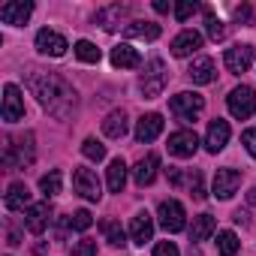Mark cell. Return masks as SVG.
<instances>
[{
	"mask_svg": "<svg viewBox=\"0 0 256 256\" xmlns=\"http://www.w3.org/2000/svg\"><path fill=\"white\" fill-rule=\"evenodd\" d=\"M238 235L235 232H229V229H223V232H217V250H220V256H235L238 253Z\"/></svg>",
	"mask_w": 256,
	"mask_h": 256,
	"instance_id": "29",
	"label": "cell"
},
{
	"mask_svg": "<svg viewBox=\"0 0 256 256\" xmlns=\"http://www.w3.org/2000/svg\"><path fill=\"white\" fill-rule=\"evenodd\" d=\"M82 154H84L88 160H96V163H100V160L106 157V145L96 142V139H84V142H82Z\"/></svg>",
	"mask_w": 256,
	"mask_h": 256,
	"instance_id": "32",
	"label": "cell"
},
{
	"mask_svg": "<svg viewBox=\"0 0 256 256\" xmlns=\"http://www.w3.org/2000/svg\"><path fill=\"white\" fill-rule=\"evenodd\" d=\"M202 48V34L196 30H181L175 40H172V54L175 58H190Z\"/></svg>",
	"mask_w": 256,
	"mask_h": 256,
	"instance_id": "16",
	"label": "cell"
},
{
	"mask_svg": "<svg viewBox=\"0 0 256 256\" xmlns=\"http://www.w3.org/2000/svg\"><path fill=\"white\" fill-rule=\"evenodd\" d=\"M235 18H238V22H250V18H253L250 6H238V10H235Z\"/></svg>",
	"mask_w": 256,
	"mask_h": 256,
	"instance_id": "40",
	"label": "cell"
},
{
	"mask_svg": "<svg viewBox=\"0 0 256 256\" xmlns=\"http://www.w3.org/2000/svg\"><path fill=\"white\" fill-rule=\"evenodd\" d=\"M24 208H30L28 184H10V190H6V211H24Z\"/></svg>",
	"mask_w": 256,
	"mask_h": 256,
	"instance_id": "23",
	"label": "cell"
},
{
	"mask_svg": "<svg viewBox=\"0 0 256 256\" xmlns=\"http://www.w3.org/2000/svg\"><path fill=\"white\" fill-rule=\"evenodd\" d=\"M154 238V220L148 211H139L133 220H130V241L133 244H148Z\"/></svg>",
	"mask_w": 256,
	"mask_h": 256,
	"instance_id": "17",
	"label": "cell"
},
{
	"mask_svg": "<svg viewBox=\"0 0 256 256\" xmlns=\"http://www.w3.org/2000/svg\"><path fill=\"white\" fill-rule=\"evenodd\" d=\"M226 106H229V114L238 118V120H247L256 108V90L250 84H238L235 90H229L226 96Z\"/></svg>",
	"mask_w": 256,
	"mask_h": 256,
	"instance_id": "4",
	"label": "cell"
},
{
	"mask_svg": "<svg viewBox=\"0 0 256 256\" xmlns=\"http://www.w3.org/2000/svg\"><path fill=\"white\" fill-rule=\"evenodd\" d=\"M36 157L34 151V133H24L18 139H6V148H4V163L6 169H24L30 166Z\"/></svg>",
	"mask_w": 256,
	"mask_h": 256,
	"instance_id": "2",
	"label": "cell"
},
{
	"mask_svg": "<svg viewBox=\"0 0 256 256\" xmlns=\"http://www.w3.org/2000/svg\"><path fill=\"white\" fill-rule=\"evenodd\" d=\"M169 181H172V184H181V172H178V169H172V172H169Z\"/></svg>",
	"mask_w": 256,
	"mask_h": 256,
	"instance_id": "42",
	"label": "cell"
},
{
	"mask_svg": "<svg viewBox=\"0 0 256 256\" xmlns=\"http://www.w3.org/2000/svg\"><path fill=\"white\" fill-rule=\"evenodd\" d=\"M166 82H169L166 64H163L160 58H151V60L145 64V72H142V78H139V88H142L145 100H154V96H160V94H163V88H166Z\"/></svg>",
	"mask_w": 256,
	"mask_h": 256,
	"instance_id": "3",
	"label": "cell"
},
{
	"mask_svg": "<svg viewBox=\"0 0 256 256\" xmlns=\"http://www.w3.org/2000/svg\"><path fill=\"white\" fill-rule=\"evenodd\" d=\"M154 10H157V12H169V4H166V0H157Z\"/></svg>",
	"mask_w": 256,
	"mask_h": 256,
	"instance_id": "41",
	"label": "cell"
},
{
	"mask_svg": "<svg viewBox=\"0 0 256 256\" xmlns=\"http://www.w3.org/2000/svg\"><path fill=\"white\" fill-rule=\"evenodd\" d=\"M100 226H102V235H106V241H108L112 247H124V244H126V235H124V229H120L118 220H102Z\"/></svg>",
	"mask_w": 256,
	"mask_h": 256,
	"instance_id": "28",
	"label": "cell"
},
{
	"mask_svg": "<svg viewBox=\"0 0 256 256\" xmlns=\"http://www.w3.org/2000/svg\"><path fill=\"white\" fill-rule=\"evenodd\" d=\"M223 64H226V70L235 72V76L247 72L250 64H253V46H232V48H226Z\"/></svg>",
	"mask_w": 256,
	"mask_h": 256,
	"instance_id": "11",
	"label": "cell"
},
{
	"mask_svg": "<svg viewBox=\"0 0 256 256\" xmlns=\"http://www.w3.org/2000/svg\"><path fill=\"white\" fill-rule=\"evenodd\" d=\"M217 229V220L211 214H199L193 217V229H190V241H205L211 232Z\"/></svg>",
	"mask_w": 256,
	"mask_h": 256,
	"instance_id": "27",
	"label": "cell"
},
{
	"mask_svg": "<svg viewBox=\"0 0 256 256\" xmlns=\"http://www.w3.org/2000/svg\"><path fill=\"white\" fill-rule=\"evenodd\" d=\"M48 220H52V208H48V202H36V205H30V208L24 211V226H28L34 235H40V232L48 226Z\"/></svg>",
	"mask_w": 256,
	"mask_h": 256,
	"instance_id": "18",
	"label": "cell"
},
{
	"mask_svg": "<svg viewBox=\"0 0 256 256\" xmlns=\"http://www.w3.org/2000/svg\"><path fill=\"white\" fill-rule=\"evenodd\" d=\"M226 142H229V124L226 120H211L208 124V133H205V151L208 154H217V151H223L226 148Z\"/></svg>",
	"mask_w": 256,
	"mask_h": 256,
	"instance_id": "14",
	"label": "cell"
},
{
	"mask_svg": "<svg viewBox=\"0 0 256 256\" xmlns=\"http://www.w3.org/2000/svg\"><path fill=\"white\" fill-rule=\"evenodd\" d=\"M30 12H34V4H30V0H10V4L0 6V22L22 28V24L30 18Z\"/></svg>",
	"mask_w": 256,
	"mask_h": 256,
	"instance_id": "9",
	"label": "cell"
},
{
	"mask_svg": "<svg viewBox=\"0 0 256 256\" xmlns=\"http://www.w3.org/2000/svg\"><path fill=\"white\" fill-rule=\"evenodd\" d=\"M160 133H163V118H160L157 112L139 118V124H136V142H142V145H145V142H154Z\"/></svg>",
	"mask_w": 256,
	"mask_h": 256,
	"instance_id": "15",
	"label": "cell"
},
{
	"mask_svg": "<svg viewBox=\"0 0 256 256\" xmlns=\"http://www.w3.org/2000/svg\"><path fill=\"white\" fill-rule=\"evenodd\" d=\"M90 223H94V217H90V211H76L72 217H70V226L72 229H78V232H84V229H90Z\"/></svg>",
	"mask_w": 256,
	"mask_h": 256,
	"instance_id": "34",
	"label": "cell"
},
{
	"mask_svg": "<svg viewBox=\"0 0 256 256\" xmlns=\"http://www.w3.org/2000/svg\"><path fill=\"white\" fill-rule=\"evenodd\" d=\"M102 133H106L108 139H124V133H126V114H124L120 108L106 114V120H102Z\"/></svg>",
	"mask_w": 256,
	"mask_h": 256,
	"instance_id": "25",
	"label": "cell"
},
{
	"mask_svg": "<svg viewBox=\"0 0 256 256\" xmlns=\"http://www.w3.org/2000/svg\"><path fill=\"white\" fill-rule=\"evenodd\" d=\"M238 187H241L238 169H217V175H214V196L217 199H232Z\"/></svg>",
	"mask_w": 256,
	"mask_h": 256,
	"instance_id": "12",
	"label": "cell"
},
{
	"mask_svg": "<svg viewBox=\"0 0 256 256\" xmlns=\"http://www.w3.org/2000/svg\"><path fill=\"white\" fill-rule=\"evenodd\" d=\"M112 64L120 66V70H136V66L142 64V58H139V52H136L130 42H120V46L112 48Z\"/></svg>",
	"mask_w": 256,
	"mask_h": 256,
	"instance_id": "21",
	"label": "cell"
},
{
	"mask_svg": "<svg viewBox=\"0 0 256 256\" xmlns=\"http://www.w3.org/2000/svg\"><path fill=\"white\" fill-rule=\"evenodd\" d=\"M76 58L78 60H84V64H100V48L94 46V42H88V40H78L76 42Z\"/></svg>",
	"mask_w": 256,
	"mask_h": 256,
	"instance_id": "31",
	"label": "cell"
},
{
	"mask_svg": "<svg viewBox=\"0 0 256 256\" xmlns=\"http://www.w3.org/2000/svg\"><path fill=\"white\" fill-rule=\"evenodd\" d=\"M250 205H256V187L250 190Z\"/></svg>",
	"mask_w": 256,
	"mask_h": 256,
	"instance_id": "43",
	"label": "cell"
},
{
	"mask_svg": "<svg viewBox=\"0 0 256 256\" xmlns=\"http://www.w3.org/2000/svg\"><path fill=\"white\" fill-rule=\"evenodd\" d=\"M241 142H244L247 154H250V157H256V130H244V133H241Z\"/></svg>",
	"mask_w": 256,
	"mask_h": 256,
	"instance_id": "37",
	"label": "cell"
},
{
	"mask_svg": "<svg viewBox=\"0 0 256 256\" xmlns=\"http://www.w3.org/2000/svg\"><path fill=\"white\" fill-rule=\"evenodd\" d=\"M154 256H178V247H175L172 241H160V244L154 247Z\"/></svg>",
	"mask_w": 256,
	"mask_h": 256,
	"instance_id": "38",
	"label": "cell"
},
{
	"mask_svg": "<svg viewBox=\"0 0 256 256\" xmlns=\"http://www.w3.org/2000/svg\"><path fill=\"white\" fill-rule=\"evenodd\" d=\"M72 256H96V241H94V238H82V241H76Z\"/></svg>",
	"mask_w": 256,
	"mask_h": 256,
	"instance_id": "35",
	"label": "cell"
},
{
	"mask_svg": "<svg viewBox=\"0 0 256 256\" xmlns=\"http://www.w3.org/2000/svg\"><path fill=\"white\" fill-rule=\"evenodd\" d=\"M106 184H108V190H112V193H120V190H124V184H126V163H124L120 157L108 163Z\"/></svg>",
	"mask_w": 256,
	"mask_h": 256,
	"instance_id": "26",
	"label": "cell"
},
{
	"mask_svg": "<svg viewBox=\"0 0 256 256\" xmlns=\"http://www.w3.org/2000/svg\"><path fill=\"white\" fill-rule=\"evenodd\" d=\"M72 187H76V193L84 196L88 202H100V199H102L100 178H96L90 169H76V172H72Z\"/></svg>",
	"mask_w": 256,
	"mask_h": 256,
	"instance_id": "7",
	"label": "cell"
},
{
	"mask_svg": "<svg viewBox=\"0 0 256 256\" xmlns=\"http://www.w3.org/2000/svg\"><path fill=\"white\" fill-rule=\"evenodd\" d=\"M196 148H199V139L193 130H178L169 136V154H175V157H193Z\"/></svg>",
	"mask_w": 256,
	"mask_h": 256,
	"instance_id": "13",
	"label": "cell"
},
{
	"mask_svg": "<svg viewBox=\"0 0 256 256\" xmlns=\"http://www.w3.org/2000/svg\"><path fill=\"white\" fill-rule=\"evenodd\" d=\"M126 6H120V4H114V6H106V10H100L96 12V24H102V30H118L120 28V22L126 18Z\"/></svg>",
	"mask_w": 256,
	"mask_h": 256,
	"instance_id": "22",
	"label": "cell"
},
{
	"mask_svg": "<svg viewBox=\"0 0 256 256\" xmlns=\"http://www.w3.org/2000/svg\"><path fill=\"white\" fill-rule=\"evenodd\" d=\"M124 34L130 40H157L160 24H154V22H130V24H124Z\"/></svg>",
	"mask_w": 256,
	"mask_h": 256,
	"instance_id": "24",
	"label": "cell"
},
{
	"mask_svg": "<svg viewBox=\"0 0 256 256\" xmlns=\"http://www.w3.org/2000/svg\"><path fill=\"white\" fill-rule=\"evenodd\" d=\"M190 187H193V196H196V199H205V187H202V175H199V172H193Z\"/></svg>",
	"mask_w": 256,
	"mask_h": 256,
	"instance_id": "39",
	"label": "cell"
},
{
	"mask_svg": "<svg viewBox=\"0 0 256 256\" xmlns=\"http://www.w3.org/2000/svg\"><path fill=\"white\" fill-rule=\"evenodd\" d=\"M157 217H160V226H163L166 232H181V229H184V223H187L184 205H181L178 199H166V202H160Z\"/></svg>",
	"mask_w": 256,
	"mask_h": 256,
	"instance_id": "6",
	"label": "cell"
},
{
	"mask_svg": "<svg viewBox=\"0 0 256 256\" xmlns=\"http://www.w3.org/2000/svg\"><path fill=\"white\" fill-rule=\"evenodd\" d=\"M205 24H208V36H211V40H214V42H217V40H223V36H226V24H223V22H220V18H214V16H211V12H208V18H205Z\"/></svg>",
	"mask_w": 256,
	"mask_h": 256,
	"instance_id": "33",
	"label": "cell"
},
{
	"mask_svg": "<svg viewBox=\"0 0 256 256\" xmlns=\"http://www.w3.org/2000/svg\"><path fill=\"white\" fill-rule=\"evenodd\" d=\"M66 40L58 34V30H48V28H42L40 34H36V52L40 54H48V58H64L66 54Z\"/></svg>",
	"mask_w": 256,
	"mask_h": 256,
	"instance_id": "8",
	"label": "cell"
},
{
	"mask_svg": "<svg viewBox=\"0 0 256 256\" xmlns=\"http://www.w3.org/2000/svg\"><path fill=\"white\" fill-rule=\"evenodd\" d=\"M24 118V96L18 90V84H6L4 88V120L16 124Z\"/></svg>",
	"mask_w": 256,
	"mask_h": 256,
	"instance_id": "10",
	"label": "cell"
},
{
	"mask_svg": "<svg viewBox=\"0 0 256 256\" xmlns=\"http://www.w3.org/2000/svg\"><path fill=\"white\" fill-rule=\"evenodd\" d=\"M169 108H172V114H175L178 120H193V118L205 108V100H202L199 94L184 90V94H175V96H172Z\"/></svg>",
	"mask_w": 256,
	"mask_h": 256,
	"instance_id": "5",
	"label": "cell"
},
{
	"mask_svg": "<svg viewBox=\"0 0 256 256\" xmlns=\"http://www.w3.org/2000/svg\"><path fill=\"white\" fill-rule=\"evenodd\" d=\"M60 181H64V175H60L58 169L48 172V175H42V178H40V190H42V196H46V199L58 196V193H60Z\"/></svg>",
	"mask_w": 256,
	"mask_h": 256,
	"instance_id": "30",
	"label": "cell"
},
{
	"mask_svg": "<svg viewBox=\"0 0 256 256\" xmlns=\"http://www.w3.org/2000/svg\"><path fill=\"white\" fill-rule=\"evenodd\" d=\"M187 76L193 78V84H211V82H214V76H217L214 60H211V58H193V64H190Z\"/></svg>",
	"mask_w": 256,
	"mask_h": 256,
	"instance_id": "19",
	"label": "cell"
},
{
	"mask_svg": "<svg viewBox=\"0 0 256 256\" xmlns=\"http://www.w3.org/2000/svg\"><path fill=\"white\" fill-rule=\"evenodd\" d=\"M157 166H160V157H157V154L142 157V160L136 163V169H133V181H136L139 187H148V184L157 178Z\"/></svg>",
	"mask_w": 256,
	"mask_h": 256,
	"instance_id": "20",
	"label": "cell"
},
{
	"mask_svg": "<svg viewBox=\"0 0 256 256\" xmlns=\"http://www.w3.org/2000/svg\"><path fill=\"white\" fill-rule=\"evenodd\" d=\"M28 88L34 90V96L40 100V106H42L48 114H54V118L72 114V108H76V102H78L72 84H70L64 76H58V72L30 70V72H28Z\"/></svg>",
	"mask_w": 256,
	"mask_h": 256,
	"instance_id": "1",
	"label": "cell"
},
{
	"mask_svg": "<svg viewBox=\"0 0 256 256\" xmlns=\"http://www.w3.org/2000/svg\"><path fill=\"white\" fill-rule=\"evenodd\" d=\"M196 10H199V6L193 4V0H181V4H175V18H178V22H187Z\"/></svg>",
	"mask_w": 256,
	"mask_h": 256,
	"instance_id": "36",
	"label": "cell"
}]
</instances>
